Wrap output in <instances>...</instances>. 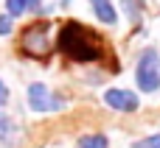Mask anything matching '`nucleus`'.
<instances>
[{"instance_id":"obj_12","label":"nucleus","mask_w":160,"mask_h":148,"mask_svg":"<svg viewBox=\"0 0 160 148\" xmlns=\"http://www.w3.org/2000/svg\"><path fill=\"white\" fill-rule=\"evenodd\" d=\"M6 34H11V17L8 14L0 17V36H6Z\"/></svg>"},{"instance_id":"obj_7","label":"nucleus","mask_w":160,"mask_h":148,"mask_svg":"<svg viewBox=\"0 0 160 148\" xmlns=\"http://www.w3.org/2000/svg\"><path fill=\"white\" fill-rule=\"evenodd\" d=\"M39 3H42V0H6V8H8V17H17V14H22L25 8L39 11Z\"/></svg>"},{"instance_id":"obj_13","label":"nucleus","mask_w":160,"mask_h":148,"mask_svg":"<svg viewBox=\"0 0 160 148\" xmlns=\"http://www.w3.org/2000/svg\"><path fill=\"white\" fill-rule=\"evenodd\" d=\"M8 101V92H6V87H3V81H0V106Z\"/></svg>"},{"instance_id":"obj_6","label":"nucleus","mask_w":160,"mask_h":148,"mask_svg":"<svg viewBox=\"0 0 160 148\" xmlns=\"http://www.w3.org/2000/svg\"><path fill=\"white\" fill-rule=\"evenodd\" d=\"M93 3V11H96V17L104 22V25H115V20H118V11H115V6L110 3V0H90Z\"/></svg>"},{"instance_id":"obj_8","label":"nucleus","mask_w":160,"mask_h":148,"mask_svg":"<svg viewBox=\"0 0 160 148\" xmlns=\"http://www.w3.org/2000/svg\"><path fill=\"white\" fill-rule=\"evenodd\" d=\"M0 140H3V143H11V140H14V123H11V118L3 115V112H0Z\"/></svg>"},{"instance_id":"obj_11","label":"nucleus","mask_w":160,"mask_h":148,"mask_svg":"<svg viewBox=\"0 0 160 148\" xmlns=\"http://www.w3.org/2000/svg\"><path fill=\"white\" fill-rule=\"evenodd\" d=\"M124 3H127V14H129V20L138 22V17H141V14H138V3H135V0H124Z\"/></svg>"},{"instance_id":"obj_5","label":"nucleus","mask_w":160,"mask_h":148,"mask_svg":"<svg viewBox=\"0 0 160 148\" xmlns=\"http://www.w3.org/2000/svg\"><path fill=\"white\" fill-rule=\"evenodd\" d=\"M104 101L118 112H135L138 109V95H132L129 90H107Z\"/></svg>"},{"instance_id":"obj_1","label":"nucleus","mask_w":160,"mask_h":148,"mask_svg":"<svg viewBox=\"0 0 160 148\" xmlns=\"http://www.w3.org/2000/svg\"><path fill=\"white\" fill-rule=\"evenodd\" d=\"M59 50L73 59V62H98L104 56V42L98 34H93L90 28H84L82 22H65L59 28V39H56Z\"/></svg>"},{"instance_id":"obj_2","label":"nucleus","mask_w":160,"mask_h":148,"mask_svg":"<svg viewBox=\"0 0 160 148\" xmlns=\"http://www.w3.org/2000/svg\"><path fill=\"white\" fill-rule=\"evenodd\" d=\"M135 81L141 87V92H158L160 90V56L158 50H143V56L138 59V70H135Z\"/></svg>"},{"instance_id":"obj_10","label":"nucleus","mask_w":160,"mask_h":148,"mask_svg":"<svg viewBox=\"0 0 160 148\" xmlns=\"http://www.w3.org/2000/svg\"><path fill=\"white\" fill-rule=\"evenodd\" d=\"M132 148H160V134H152V137H146V140L135 143Z\"/></svg>"},{"instance_id":"obj_9","label":"nucleus","mask_w":160,"mask_h":148,"mask_svg":"<svg viewBox=\"0 0 160 148\" xmlns=\"http://www.w3.org/2000/svg\"><path fill=\"white\" fill-rule=\"evenodd\" d=\"M79 148H107V137L104 134H87L79 140Z\"/></svg>"},{"instance_id":"obj_3","label":"nucleus","mask_w":160,"mask_h":148,"mask_svg":"<svg viewBox=\"0 0 160 148\" xmlns=\"http://www.w3.org/2000/svg\"><path fill=\"white\" fill-rule=\"evenodd\" d=\"M22 50L28 53V56H37V59H42V56H48V50H51V42H48V25L45 22H39V25H28L25 31H22Z\"/></svg>"},{"instance_id":"obj_4","label":"nucleus","mask_w":160,"mask_h":148,"mask_svg":"<svg viewBox=\"0 0 160 148\" xmlns=\"http://www.w3.org/2000/svg\"><path fill=\"white\" fill-rule=\"evenodd\" d=\"M28 106H31L34 112H56V109H62L65 104H62V98H56L45 84H31V87H28Z\"/></svg>"}]
</instances>
